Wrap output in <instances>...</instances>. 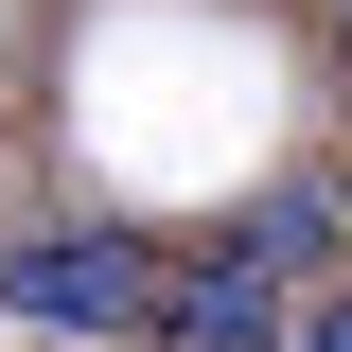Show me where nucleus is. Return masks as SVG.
<instances>
[{"label":"nucleus","mask_w":352,"mask_h":352,"mask_svg":"<svg viewBox=\"0 0 352 352\" xmlns=\"http://www.w3.org/2000/svg\"><path fill=\"white\" fill-rule=\"evenodd\" d=\"M300 352H352V282H335V300H317V335H300Z\"/></svg>","instance_id":"obj_4"},{"label":"nucleus","mask_w":352,"mask_h":352,"mask_svg":"<svg viewBox=\"0 0 352 352\" xmlns=\"http://www.w3.org/2000/svg\"><path fill=\"white\" fill-rule=\"evenodd\" d=\"M159 335H176V352H282V282H264L247 247H212V264H176Z\"/></svg>","instance_id":"obj_2"},{"label":"nucleus","mask_w":352,"mask_h":352,"mask_svg":"<svg viewBox=\"0 0 352 352\" xmlns=\"http://www.w3.org/2000/svg\"><path fill=\"white\" fill-rule=\"evenodd\" d=\"M159 247L124 229H18L0 247V317H36V335H159Z\"/></svg>","instance_id":"obj_1"},{"label":"nucleus","mask_w":352,"mask_h":352,"mask_svg":"<svg viewBox=\"0 0 352 352\" xmlns=\"http://www.w3.org/2000/svg\"><path fill=\"white\" fill-rule=\"evenodd\" d=\"M229 247H247V264H335V247H352V176H282Z\"/></svg>","instance_id":"obj_3"}]
</instances>
